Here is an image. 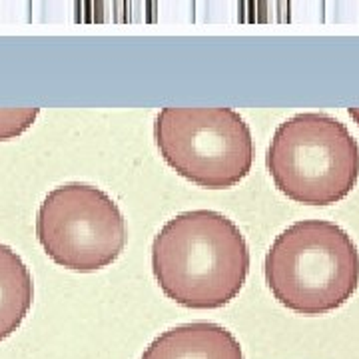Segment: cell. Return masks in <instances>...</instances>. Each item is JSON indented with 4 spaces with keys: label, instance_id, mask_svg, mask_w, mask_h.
I'll use <instances>...</instances> for the list:
<instances>
[{
    "label": "cell",
    "instance_id": "3957f363",
    "mask_svg": "<svg viewBox=\"0 0 359 359\" xmlns=\"http://www.w3.org/2000/svg\"><path fill=\"white\" fill-rule=\"evenodd\" d=\"M266 166L276 188L306 205L347 198L359 178V146L334 116L304 112L282 122L269 142Z\"/></svg>",
    "mask_w": 359,
    "mask_h": 359
},
{
    "label": "cell",
    "instance_id": "52a82bcc",
    "mask_svg": "<svg viewBox=\"0 0 359 359\" xmlns=\"http://www.w3.org/2000/svg\"><path fill=\"white\" fill-rule=\"evenodd\" d=\"M34 302L32 273L13 248L0 244V341L22 325Z\"/></svg>",
    "mask_w": 359,
    "mask_h": 359
},
{
    "label": "cell",
    "instance_id": "7a4b0ae2",
    "mask_svg": "<svg viewBox=\"0 0 359 359\" xmlns=\"http://www.w3.org/2000/svg\"><path fill=\"white\" fill-rule=\"evenodd\" d=\"M264 276L271 295L299 316L341 308L359 285V252L334 222H295L269 245Z\"/></svg>",
    "mask_w": 359,
    "mask_h": 359
},
{
    "label": "cell",
    "instance_id": "6da1fadb",
    "mask_svg": "<svg viewBox=\"0 0 359 359\" xmlns=\"http://www.w3.org/2000/svg\"><path fill=\"white\" fill-rule=\"evenodd\" d=\"M152 271L160 290L188 309H218L242 292L250 248L228 216L190 210L168 219L152 242Z\"/></svg>",
    "mask_w": 359,
    "mask_h": 359
},
{
    "label": "cell",
    "instance_id": "8992f818",
    "mask_svg": "<svg viewBox=\"0 0 359 359\" xmlns=\"http://www.w3.org/2000/svg\"><path fill=\"white\" fill-rule=\"evenodd\" d=\"M140 359H244V351L224 325L192 321L158 335Z\"/></svg>",
    "mask_w": 359,
    "mask_h": 359
},
{
    "label": "cell",
    "instance_id": "277c9868",
    "mask_svg": "<svg viewBox=\"0 0 359 359\" xmlns=\"http://www.w3.org/2000/svg\"><path fill=\"white\" fill-rule=\"evenodd\" d=\"M154 140L168 166L208 190H228L250 174L254 138L231 108H162Z\"/></svg>",
    "mask_w": 359,
    "mask_h": 359
},
{
    "label": "cell",
    "instance_id": "9c48e42d",
    "mask_svg": "<svg viewBox=\"0 0 359 359\" xmlns=\"http://www.w3.org/2000/svg\"><path fill=\"white\" fill-rule=\"evenodd\" d=\"M349 116H351V120L359 126V108H349Z\"/></svg>",
    "mask_w": 359,
    "mask_h": 359
},
{
    "label": "cell",
    "instance_id": "5b68a950",
    "mask_svg": "<svg viewBox=\"0 0 359 359\" xmlns=\"http://www.w3.org/2000/svg\"><path fill=\"white\" fill-rule=\"evenodd\" d=\"M36 238L54 264L90 273L112 266L122 256L128 230L118 204L104 190L70 182L42 200Z\"/></svg>",
    "mask_w": 359,
    "mask_h": 359
},
{
    "label": "cell",
    "instance_id": "ba28073f",
    "mask_svg": "<svg viewBox=\"0 0 359 359\" xmlns=\"http://www.w3.org/2000/svg\"><path fill=\"white\" fill-rule=\"evenodd\" d=\"M39 114L40 108H0V142L25 134Z\"/></svg>",
    "mask_w": 359,
    "mask_h": 359
}]
</instances>
